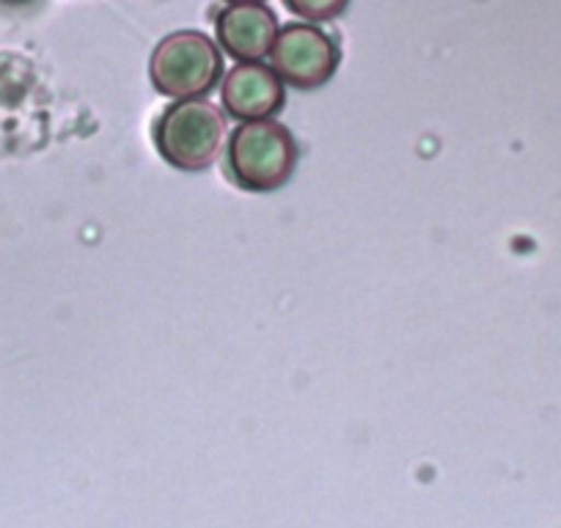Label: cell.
Listing matches in <instances>:
<instances>
[{
    "instance_id": "obj_1",
    "label": "cell",
    "mask_w": 561,
    "mask_h": 528,
    "mask_svg": "<svg viewBox=\"0 0 561 528\" xmlns=\"http://www.w3.org/2000/svg\"><path fill=\"white\" fill-rule=\"evenodd\" d=\"M298 144L287 127L270 118L245 122L229 141V169L242 187L256 193L278 191L293 176Z\"/></svg>"
},
{
    "instance_id": "obj_2",
    "label": "cell",
    "mask_w": 561,
    "mask_h": 528,
    "mask_svg": "<svg viewBox=\"0 0 561 528\" xmlns=\"http://www.w3.org/2000/svg\"><path fill=\"white\" fill-rule=\"evenodd\" d=\"M226 138V122L215 105L204 100H182L171 105L154 127V144L165 163L182 171H202L215 163Z\"/></svg>"
},
{
    "instance_id": "obj_3",
    "label": "cell",
    "mask_w": 561,
    "mask_h": 528,
    "mask_svg": "<svg viewBox=\"0 0 561 528\" xmlns=\"http://www.w3.org/2000/svg\"><path fill=\"white\" fill-rule=\"evenodd\" d=\"M220 61L218 47L198 31H180L158 45L149 64V74L160 94L171 100H196L218 85Z\"/></svg>"
},
{
    "instance_id": "obj_4",
    "label": "cell",
    "mask_w": 561,
    "mask_h": 528,
    "mask_svg": "<svg viewBox=\"0 0 561 528\" xmlns=\"http://www.w3.org/2000/svg\"><path fill=\"white\" fill-rule=\"evenodd\" d=\"M336 64L339 47L317 25H287L273 45V69L295 89H320L336 72Z\"/></svg>"
},
{
    "instance_id": "obj_5",
    "label": "cell",
    "mask_w": 561,
    "mask_h": 528,
    "mask_svg": "<svg viewBox=\"0 0 561 528\" xmlns=\"http://www.w3.org/2000/svg\"><path fill=\"white\" fill-rule=\"evenodd\" d=\"M226 111L242 122L270 118L284 105V80L273 67L259 61H245L229 72L224 83Z\"/></svg>"
},
{
    "instance_id": "obj_6",
    "label": "cell",
    "mask_w": 561,
    "mask_h": 528,
    "mask_svg": "<svg viewBox=\"0 0 561 528\" xmlns=\"http://www.w3.org/2000/svg\"><path fill=\"white\" fill-rule=\"evenodd\" d=\"M278 39L275 14L262 3H229L218 14V42L240 61H262Z\"/></svg>"
},
{
    "instance_id": "obj_7",
    "label": "cell",
    "mask_w": 561,
    "mask_h": 528,
    "mask_svg": "<svg viewBox=\"0 0 561 528\" xmlns=\"http://www.w3.org/2000/svg\"><path fill=\"white\" fill-rule=\"evenodd\" d=\"M287 7L306 23H328L347 9V0H287Z\"/></svg>"
},
{
    "instance_id": "obj_8",
    "label": "cell",
    "mask_w": 561,
    "mask_h": 528,
    "mask_svg": "<svg viewBox=\"0 0 561 528\" xmlns=\"http://www.w3.org/2000/svg\"><path fill=\"white\" fill-rule=\"evenodd\" d=\"M229 3H262V0H229Z\"/></svg>"
}]
</instances>
